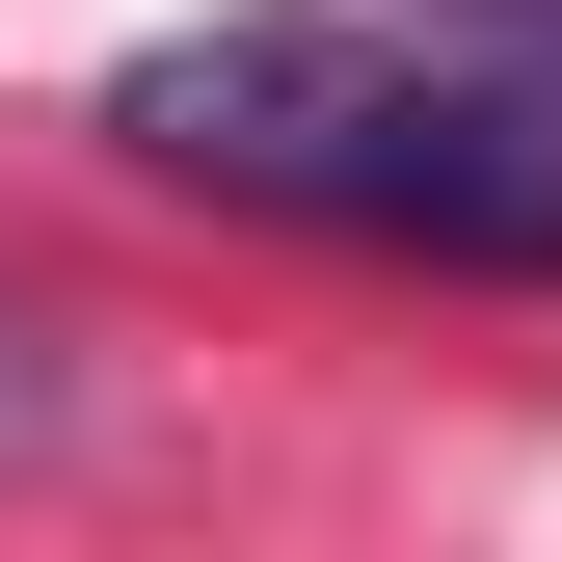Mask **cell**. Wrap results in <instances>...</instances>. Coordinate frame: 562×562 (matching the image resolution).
Returning a JSON list of instances; mask_svg holds the SVG:
<instances>
[{"instance_id":"obj_1","label":"cell","mask_w":562,"mask_h":562,"mask_svg":"<svg viewBox=\"0 0 562 562\" xmlns=\"http://www.w3.org/2000/svg\"><path fill=\"white\" fill-rule=\"evenodd\" d=\"M108 161L402 268H562V0H241L108 81Z\"/></svg>"},{"instance_id":"obj_2","label":"cell","mask_w":562,"mask_h":562,"mask_svg":"<svg viewBox=\"0 0 562 562\" xmlns=\"http://www.w3.org/2000/svg\"><path fill=\"white\" fill-rule=\"evenodd\" d=\"M81 429V375H54V322H0V456H54Z\"/></svg>"}]
</instances>
